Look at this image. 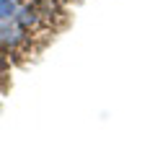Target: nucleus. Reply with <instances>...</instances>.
Wrapping results in <instances>:
<instances>
[{
  "mask_svg": "<svg viewBox=\"0 0 155 145\" xmlns=\"http://www.w3.org/2000/svg\"><path fill=\"white\" fill-rule=\"evenodd\" d=\"M28 36V31L23 26H18L13 18H5V21H0V44L3 47H11L16 49L18 44H23Z\"/></svg>",
  "mask_w": 155,
  "mask_h": 145,
  "instance_id": "f257e3e1",
  "label": "nucleus"
},
{
  "mask_svg": "<svg viewBox=\"0 0 155 145\" xmlns=\"http://www.w3.org/2000/svg\"><path fill=\"white\" fill-rule=\"evenodd\" d=\"M18 8H21V0H0V21L13 18Z\"/></svg>",
  "mask_w": 155,
  "mask_h": 145,
  "instance_id": "7ed1b4c3",
  "label": "nucleus"
},
{
  "mask_svg": "<svg viewBox=\"0 0 155 145\" xmlns=\"http://www.w3.org/2000/svg\"><path fill=\"white\" fill-rule=\"evenodd\" d=\"M13 21H16L18 26H23L26 31H31V29L39 23V11L34 5H21L16 11V16H13Z\"/></svg>",
  "mask_w": 155,
  "mask_h": 145,
  "instance_id": "f03ea898",
  "label": "nucleus"
},
{
  "mask_svg": "<svg viewBox=\"0 0 155 145\" xmlns=\"http://www.w3.org/2000/svg\"><path fill=\"white\" fill-rule=\"evenodd\" d=\"M21 3H26V0H21Z\"/></svg>",
  "mask_w": 155,
  "mask_h": 145,
  "instance_id": "20e7f679",
  "label": "nucleus"
}]
</instances>
